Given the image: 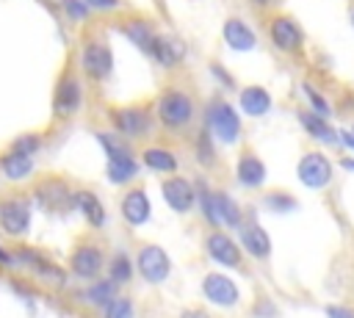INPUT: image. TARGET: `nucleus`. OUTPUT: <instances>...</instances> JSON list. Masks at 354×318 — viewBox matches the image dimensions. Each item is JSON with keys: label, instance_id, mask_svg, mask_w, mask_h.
<instances>
[{"label": "nucleus", "instance_id": "34", "mask_svg": "<svg viewBox=\"0 0 354 318\" xmlns=\"http://www.w3.org/2000/svg\"><path fill=\"white\" fill-rule=\"evenodd\" d=\"M266 205L274 207L277 213H288V210L296 207V199H290V196H285V194H271V196H266Z\"/></svg>", "mask_w": 354, "mask_h": 318}, {"label": "nucleus", "instance_id": "36", "mask_svg": "<svg viewBox=\"0 0 354 318\" xmlns=\"http://www.w3.org/2000/svg\"><path fill=\"white\" fill-rule=\"evenodd\" d=\"M64 11L72 17V19H86L88 17V6L83 0H64Z\"/></svg>", "mask_w": 354, "mask_h": 318}, {"label": "nucleus", "instance_id": "33", "mask_svg": "<svg viewBox=\"0 0 354 318\" xmlns=\"http://www.w3.org/2000/svg\"><path fill=\"white\" fill-rule=\"evenodd\" d=\"M97 141L105 147V152H108V158H113V155H124V152H130V147L124 144V141H119L116 135H108V133H100L97 135Z\"/></svg>", "mask_w": 354, "mask_h": 318}, {"label": "nucleus", "instance_id": "35", "mask_svg": "<svg viewBox=\"0 0 354 318\" xmlns=\"http://www.w3.org/2000/svg\"><path fill=\"white\" fill-rule=\"evenodd\" d=\"M196 158H199L202 163H213V147H210L207 133H202V135L196 138Z\"/></svg>", "mask_w": 354, "mask_h": 318}, {"label": "nucleus", "instance_id": "38", "mask_svg": "<svg viewBox=\"0 0 354 318\" xmlns=\"http://www.w3.org/2000/svg\"><path fill=\"white\" fill-rule=\"evenodd\" d=\"M88 8H100V11H108V8H116L119 0H83Z\"/></svg>", "mask_w": 354, "mask_h": 318}, {"label": "nucleus", "instance_id": "4", "mask_svg": "<svg viewBox=\"0 0 354 318\" xmlns=\"http://www.w3.org/2000/svg\"><path fill=\"white\" fill-rule=\"evenodd\" d=\"M202 213L216 227H238L241 224L238 205L227 194H221V191H205L202 194Z\"/></svg>", "mask_w": 354, "mask_h": 318}, {"label": "nucleus", "instance_id": "30", "mask_svg": "<svg viewBox=\"0 0 354 318\" xmlns=\"http://www.w3.org/2000/svg\"><path fill=\"white\" fill-rule=\"evenodd\" d=\"M41 147V135H33V133H25V135H19V138H14V144H11V149L8 152H14V155H25V158H30L36 149Z\"/></svg>", "mask_w": 354, "mask_h": 318}, {"label": "nucleus", "instance_id": "7", "mask_svg": "<svg viewBox=\"0 0 354 318\" xmlns=\"http://www.w3.org/2000/svg\"><path fill=\"white\" fill-rule=\"evenodd\" d=\"M102 265H105V252H102L97 243H91V241L77 243V246L72 249V254H69V271H72L75 277H80V279H94V277H100Z\"/></svg>", "mask_w": 354, "mask_h": 318}, {"label": "nucleus", "instance_id": "12", "mask_svg": "<svg viewBox=\"0 0 354 318\" xmlns=\"http://www.w3.org/2000/svg\"><path fill=\"white\" fill-rule=\"evenodd\" d=\"M202 293L216 307H235L238 304V285L227 274H207L202 282Z\"/></svg>", "mask_w": 354, "mask_h": 318}, {"label": "nucleus", "instance_id": "27", "mask_svg": "<svg viewBox=\"0 0 354 318\" xmlns=\"http://www.w3.org/2000/svg\"><path fill=\"white\" fill-rule=\"evenodd\" d=\"M0 169H3V174H6L8 180H25V177L33 171V160L25 158V155L8 152V155L0 158Z\"/></svg>", "mask_w": 354, "mask_h": 318}, {"label": "nucleus", "instance_id": "14", "mask_svg": "<svg viewBox=\"0 0 354 318\" xmlns=\"http://www.w3.org/2000/svg\"><path fill=\"white\" fill-rule=\"evenodd\" d=\"M83 102V88L80 80L75 75H64L58 88H55V100H53V111L55 116H72Z\"/></svg>", "mask_w": 354, "mask_h": 318}, {"label": "nucleus", "instance_id": "21", "mask_svg": "<svg viewBox=\"0 0 354 318\" xmlns=\"http://www.w3.org/2000/svg\"><path fill=\"white\" fill-rule=\"evenodd\" d=\"M271 108V94L263 86H246L241 88V111L249 116H263Z\"/></svg>", "mask_w": 354, "mask_h": 318}, {"label": "nucleus", "instance_id": "26", "mask_svg": "<svg viewBox=\"0 0 354 318\" xmlns=\"http://www.w3.org/2000/svg\"><path fill=\"white\" fill-rule=\"evenodd\" d=\"M83 299H86V304H91V307H108V304L116 299V285H113L111 279H97V282H91V285L86 288Z\"/></svg>", "mask_w": 354, "mask_h": 318}, {"label": "nucleus", "instance_id": "37", "mask_svg": "<svg viewBox=\"0 0 354 318\" xmlns=\"http://www.w3.org/2000/svg\"><path fill=\"white\" fill-rule=\"evenodd\" d=\"M326 315H329V318H354V310H351V307L329 304V307H326Z\"/></svg>", "mask_w": 354, "mask_h": 318}, {"label": "nucleus", "instance_id": "3", "mask_svg": "<svg viewBox=\"0 0 354 318\" xmlns=\"http://www.w3.org/2000/svg\"><path fill=\"white\" fill-rule=\"evenodd\" d=\"M194 116V100L180 91V88H169L166 94H160L158 100V119L169 127V130H180L191 122Z\"/></svg>", "mask_w": 354, "mask_h": 318}, {"label": "nucleus", "instance_id": "28", "mask_svg": "<svg viewBox=\"0 0 354 318\" xmlns=\"http://www.w3.org/2000/svg\"><path fill=\"white\" fill-rule=\"evenodd\" d=\"M124 33H127V39H130L136 47H141L144 53H149V47H152V39H155V30H152L147 22H141V19H133V22H127V25H124Z\"/></svg>", "mask_w": 354, "mask_h": 318}, {"label": "nucleus", "instance_id": "24", "mask_svg": "<svg viewBox=\"0 0 354 318\" xmlns=\"http://www.w3.org/2000/svg\"><path fill=\"white\" fill-rule=\"evenodd\" d=\"M299 122H301V124H304V130H307L310 135H315L318 141L337 144V135H340V133H335V127H332V124H326V119H324V116H315V113L301 111V113H299Z\"/></svg>", "mask_w": 354, "mask_h": 318}, {"label": "nucleus", "instance_id": "17", "mask_svg": "<svg viewBox=\"0 0 354 318\" xmlns=\"http://www.w3.org/2000/svg\"><path fill=\"white\" fill-rule=\"evenodd\" d=\"M149 213L152 207H149V196L144 194V188H133L122 196V216L127 224L141 227L144 221H149Z\"/></svg>", "mask_w": 354, "mask_h": 318}, {"label": "nucleus", "instance_id": "1", "mask_svg": "<svg viewBox=\"0 0 354 318\" xmlns=\"http://www.w3.org/2000/svg\"><path fill=\"white\" fill-rule=\"evenodd\" d=\"M33 199L47 213H66L75 207V191L61 177H44L33 188Z\"/></svg>", "mask_w": 354, "mask_h": 318}, {"label": "nucleus", "instance_id": "9", "mask_svg": "<svg viewBox=\"0 0 354 318\" xmlns=\"http://www.w3.org/2000/svg\"><path fill=\"white\" fill-rule=\"evenodd\" d=\"M111 122H113L116 133H122L127 138H138L152 130V116L147 108H116V111H111Z\"/></svg>", "mask_w": 354, "mask_h": 318}, {"label": "nucleus", "instance_id": "20", "mask_svg": "<svg viewBox=\"0 0 354 318\" xmlns=\"http://www.w3.org/2000/svg\"><path fill=\"white\" fill-rule=\"evenodd\" d=\"M235 177H238V183H241V185H246V188H257V185H263V183H266V163H263L257 155L246 152V155H241V158H238Z\"/></svg>", "mask_w": 354, "mask_h": 318}, {"label": "nucleus", "instance_id": "10", "mask_svg": "<svg viewBox=\"0 0 354 318\" xmlns=\"http://www.w3.org/2000/svg\"><path fill=\"white\" fill-rule=\"evenodd\" d=\"M268 36H271V44L282 53H299L304 44V33L290 17H274L268 25Z\"/></svg>", "mask_w": 354, "mask_h": 318}, {"label": "nucleus", "instance_id": "16", "mask_svg": "<svg viewBox=\"0 0 354 318\" xmlns=\"http://www.w3.org/2000/svg\"><path fill=\"white\" fill-rule=\"evenodd\" d=\"M205 249H207L210 260H216V263H221V265H227V268H235V265L241 263V249H238V243H235L224 230L210 232Z\"/></svg>", "mask_w": 354, "mask_h": 318}, {"label": "nucleus", "instance_id": "18", "mask_svg": "<svg viewBox=\"0 0 354 318\" xmlns=\"http://www.w3.org/2000/svg\"><path fill=\"white\" fill-rule=\"evenodd\" d=\"M238 227H241L238 235H241L243 249H246L252 257L266 260V257L271 254V238H268V232H266L260 224H254V221H249V224H238Z\"/></svg>", "mask_w": 354, "mask_h": 318}, {"label": "nucleus", "instance_id": "41", "mask_svg": "<svg viewBox=\"0 0 354 318\" xmlns=\"http://www.w3.org/2000/svg\"><path fill=\"white\" fill-rule=\"evenodd\" d=\"M180 318H210V315L205 310H199V307H191V310H183Z\"/></svg>", "mask_w": 354, "mask_h": 318}, {"label": "nucleus", "instance_id": "42", "mask_svg": "<svg viewBox=\"0 0 354 318\" xmlns=\"http://www.w3.org/2000/svg\"><path fill=\"white\" fill-rule=\"evenodd\" d=\"M343 166H346L348 171H354V160H351V158H343Z\"/></svg>", "mask_w": 354, "mask_h": 318}, {"label": "nucleus", "instance_id": "43", "mask_svg": "<svg viewBox=\"0 0 354 318\" xmlns=\"http://www.w3.org/2000/svg\"><path fill=\"white\" fill-rule=\"evenodd\" d=\"M252 3H254V6H257V8H266V6H268V3H271V0H252Z\"/></svg>", "mask_w": 354, "mask_h": 318}, {"label": "nucleus", "instance_id": "6", "mask_svg": "<svg viewBox=\"0 0 354 318\" xmlns=\"http://www.w3.org/2000/svg\"><path fill=\"white\" fill-rule=\"evenodd\" d=\"M136 268H138V274H141L149 285H160V282H166V277H169V271H171V263H169V254H166L160 246L147 243V246H141L138 254H136Z\"/></svg>", "mask_w": 354, "mask_h": 318}, {"label": "nucleus", "instance_id": "22", "mask_svg": "<svg viewBox=\"0 0 354 318\" xmlns=\"http://www.w3.org/2000/svg\"><path fill=\"white\" fill-rule=\"evenodd\" d=\"M136 174H138V163H136L133 152L108 158V180H111L113 185H124V183H130Z\"/></svg>", "mask_w": 354, "mask_h": 318}, {"label": "nucleus", "instance_id": "23", "mask_svg": "<svg viewBox=\"0 0 354 318\" xmlns=\"http://www.w3.org/2000/svg\"><path fill=\"white\" fill-rule=\"evenodd\" d=\"M75 207L83 213V218L91 227H102L105 224V207L97 199V194H91V191H75Z\"/></svg>", "mask_w": 354, "mask_h": 318}, {"label": "nucleus", "instance_id": "19", "mask_svg": "<svg viewBox=\"0 0 354 318\" xmlns=\"http://www.w3.org/2000/svg\"><path fill=\"white\" fill-rule=\"evenodd\" d=\"M221 36H224V41H227V47H232V50H238V53H243V50H252L254 44H257V36H254V30L243 22V19H238V17H230L227 22H224V30H221Z\"/></svg>", "mask_w": 354, "mask_h": 318}, {"label": "nucleus", "instance_id": "44", "mask_svg": "<svg viewBox=\"0 0 354 318\" xmlns=\"http://www.w3.org/2000/svg\"><path fill=\"white\" fill-rule=\"evenodd\" d=\"M351 25H354V8H351Z\"/></svg>", "mask_w": 354, "mask_h": 318}, {"label": "nucleus", "instance_id": "11", "mask_svg": "<svg viewBox=\"0 0 354 318\" xmlns=\"http://www.w3.org/2000/svg\"><path fill=\"white\" fill-rule=\"evenodd\" d=\"M80 66L91 80H102L113 66V55L102 41H88L80 50Z\"/></svg>", "mask_w": 354, "mask_h": 318}, {"label": "nucleus", "instance_id": "39", "mask_svg": "<svg viewBox=\"0 0 354 318\" xmlns=\"http://www.w3.org/2000/svg\"><path fill=\"white\" fill-rule=\"evenodd\" d=\"M14 265V252H8L6 246H0V268H8Z\"/></svg>", "mask_w": 354, "mask_h": 318}, {"label": "nucleus", "instance_id": "8", "mask_svg": "<svg viewBox=\"0 0 354 318\" xmlns=\"http://www.w3.org/2000/svg\"><path fill=\"white\" fill-rule=\"evenodd\" d=\"M301 185L313 188V191H321L332 183V163L326 155L321 152H307L301 160H299V169H296Z\"/></svg>", "mask_w": 354, "mask_h": 318}, {"label": "nucleus", "instance_id": "45", "mask_svg": "<svg viewBox=\"0 0 354 318\" xmlns=\"http://www.w3.org/2000/svg\"><path fill=\"white\" fill-rule=\"evenodd\" d=\"M351 138H354V135H351Z\"/></svg>", "mask_w": 354, "mask_h": 318}, {"label": "nucleus", "instance_id": "32", "mask_svg": "<svg viewBox=\"0 0 354 318\" xmlns=\"http://www.w3.org/2000/svg\"><path fill=\"white\" fill-rule=\"evenodd\" d=\"M301 91L307 94V100H310V105H313V111H315V116H326L329 111H332V105L326 102V97H321L310 83H301Z\"/></svg>", "mask_w": 354, "mask_h": 318}, {"label": "nucleus", "instance_id": "15", "mask_svg": "<svg viewBox=\"0 0 354 318\" xmlns=\"http://www.w3.org/2000/svg\"><path fill=\"white\" fill-rule=\"evenodd\" d=\"M163 199L174 213H188L196 202V191L185 177H169L163 183Z\"/></svg>", "mask_w": 354, "mask_h": 318}, {"label": "nucleus", "instance_id": "31", "mask_svg": "<svg viewBox=\"0 0 354 318\" xmlns=\"http://www.w3.org/2000/svg\"><path fill=\"white\" fill-rule=\"evenodd\" d=\"M105 318H133V301L124 299V296H116L105 307Z\"/></svg>", "mask_w": 354, "mask_h": 318}, {"label": "nucleus", "instance_id": "5", "mask_svg": "<svg viewBox=\"0 0 354 318\" xmlns=\"http://www.w3.org/2000/svg\"><path fill=\"white\" fill-rule=\"evenodd\" d=\"M207 130L221 141V144H235L241 135V119L227 102H213L207 108Z\"/></svg>", "mask_w": 354, "mask_h": 318}, {"label": "nucleus", "instance_id": "2", "mask_svg": "<svg viewBox=\"0 0 354 318\" xmlns=\"http://www.w3.org/2000/svg\"><path fill=\"white\" fill-rule=\"evenodd\" d=\"M28 227H30V199L19 194L3 196L0 199V230L8 238H22L28 235Z\"/></svg>", "mask_w": 354, "mask_h": 318}, {"label": "nucleus", "instance_id": "13", "mask_svg": "<svg viewBox=\"0 0 354 318\" xmlns=\"http://www.w3.org/2000/svg\"><path fill=\"white\" fill-rule=\"evenodd\" d=\"M149 55L160 66L171 69L177 64H183V58H185V41L180 36H171V33H155L152 47H149Z\"/></svg>", "mask_w": 354, "mask_h": 318}, {"label": "nucleus", "instance_id": "40", "mask_svg": "<svg viewBox=\"0 0 354 318\" xmlns=\"http://www.w3.org/2000/svg\"><path fill=\"white\" fill-rule=\"evenodd\" d=\"M210 72H213V75H216V77H221V83H224V86H227V88H230V86H232V80H230V75H227V72H224V69H221V66H218V64H213V66H210Z\"/></svg>", "mask_w": 354, "mask_h": 318}, {"label": "nucleus", "instance_id": "29", "mask_svg": "<svg viewBox=\"0 0 354 318\" xmlns=\"http://www.w3.org/2000/svg\"><path fill=\"white\" fill-rule=\"evenodd\" d=\"M108 279H111L113 285L130 282V279H133V263H130L124 254H116V257L111 260V265H108Z\"/></svg>", "mask_w": 354, "mask_h": 318}, {"label": "nucleus", "instance_id": "25", "mask_svg": "<svg viewBox=\"0 0 354 318\" xmlns=\"http://www.w3.org/2000/svg\"><path fill=\"white\" fill-rule=\"evenodd\" d=\"M141 160H144L147 169L163 171V174H171V171L177 169V158H174L169 149H163V147H149V149H144Z\"/></svg>", "mask_w": 354, "mask_h": 318}]
</instances>
